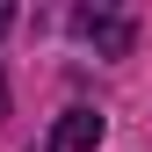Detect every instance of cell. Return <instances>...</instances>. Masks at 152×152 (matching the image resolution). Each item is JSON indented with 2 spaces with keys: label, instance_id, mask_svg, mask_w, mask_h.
<instances>
[{
  "label": "cell",
  "instance_id": "cell-1",
  "mask_svg": "<svg viewBox=\"0 0 152 152\" xmlns=\"http://www.w3.org/2000/svg\"><path fill=\"white\" fill-rule=\"evenodd\" d=\"M102 109H65V116L58 123H51V145L44 152H94V145H102Z\"/></svg>",
  "mask_w": 152,
  "mask_h": 152
},
{
  "label": "cell",
  "instance_id": "cell-2",
  "mask_svg": "<svg viewBox=\"0 0 152 152\" xmlns=\"http://www.w3.org/2000/svg\"><path fill=\"white\" fill-rule=\"evenodd\" d=\"M72 29H80V36H94L102 51H130V22H116V15H94V7H80V15H72Z\"/></svg>",
  "mask_w": 152,
  "mask_h": 152
},
{
  "label": "cell",
  "instance_id": "cell-3",
  "mask_svg": "<svg viewBox=\"0 0 152 152\" xmlns=\"http://www.w3.org/2000/svg\"><path fill=\"white\" fill-rule=\"evenodd\" d=\"M7 22H15V7H7V0H0V36H7Z\"/></svg>",
  "mask_w": 152,
  "mask_h": 152
},
{
  "label": "cell",
  "instance_id": "cell-4",
  "mask_svg": "<svg viewBox=\"0 0 152 152\" xmlns=\"http://www.w3.org/2000/svg\"><path fill=\"white\" fill-rule=\"evenodd\" d=\"M0 116H7V87H0Z\"/></svg>",
  "mask_w": 152,
  "mask_h": 152
}]
</instances>
